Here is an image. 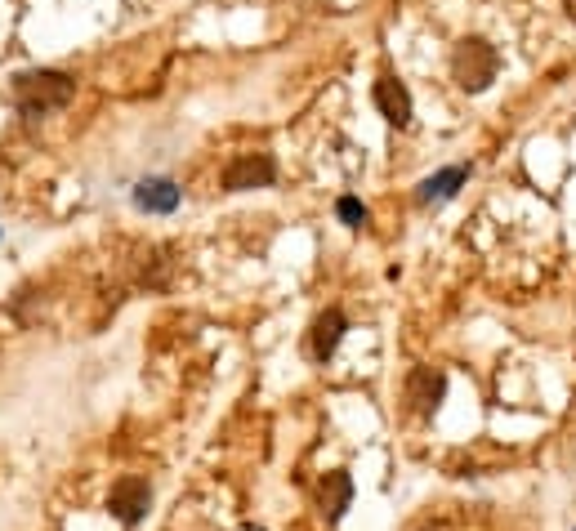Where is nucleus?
I'll return each instance as SVG.
<instances>
[{
    "instance_id": "nucleus-4",
    "label": "nucleus",
    "mask_w": 576,
    "mask_h": 531,
    "mask_svg": "<svg viewBox=\"0 0 576 531\" xmlns=\"http://www.w3.org/2000/svg\"><path fill=\"white\" fill-rule=\"evenodd\" d=\"M148 505H152V482H148V478H139V473H126V478L112 482L108 509H112V514H117L126 527L139 523V518L148 514Z\"/></svg>"
},
{
    "instance_id": "nucleus-6",
    "label": "nucleus",
    "mask_w": 576,
    "mask_h": 531,
    "mask_svg": "<svg viewBox=\"0 0 576 531\" xmlns=\"http://www.w3.org/2000/svg\"><path fill=\"white\" fill-rule=\"evenodd\" d=\"M443 393H447V375L438 371V366H416V371L407 375V407L416 415H434Z\"/></svg>"
},
{
    "instance_id": "nucleus-3",
    "label": "nucleus",
    "mask_w": 576,
    "mask_h": 531,
    "mask_svg": "<svg viewBox=\"0 0 576 531\" xmlns=\"http://www.w3.org/2000/svg\"><path fill=\"white\" fill-rule=\"evenodd\" d=\"M277 179V161L268 152H237L233 161L224 166V192H255V188H273Z\"/></svg>"
},
{
    "instance_id": "nucleus-2",
    "label": "nucleus",
    "mask_w": 576,
    "mask_h": 531,
    "mask_svg": "<svg viewBox=\"0 0 576 531\" xmlns=\"http://www.w3.org/2000/svg\"><path fill=\"white\" fill-rule=\"evenodd\" d=\"M496 72H501V54L487 36H460L456 50H451V81L465 94H483L492 90Z\"/></svg>"
},
{
    "instance_id": "nucleus-7",
    "label": "nucleus",
    "mask_w": 576,
    "mask_h": 531,
    "mask_svg": "<svg viewBox=\"0 0 576 531\" xmlns=\"http://www.w3.org/2000/svg\"><path fill=\"white\" fill-rule=\"evenodd\" d=\"M371 103H376L380 117L389 125H398V130L411 125V90L398 81V76H380L376 90H371Z\"/></svg>"
},
{
    "instance_id": "nucleus-10",
    "label": "nucleus",
    "mask_w": 576,
    "mask_h": 531,
    "mask_svg": "<svg viewBox=\"0 0 576 531\" xmlns=\"http://www.w3.org/2000/svg\"><path fill=\"white\" fill-rule=\"evenodd\" d=\"M318 496H322V514H326V523H340L344 509H349V500H353V478H349L344 469L326 473Z\"/></svg>"
},
{
    "instance_id": "nucleus-9",
    "label": "nucleus",
    "mask_w": 576,
    "mask_h": 531,
    "mask_svg": "<svg viewBox=\"0 0 576 531\" xmlns=\"http://www.w3.org/2000/svg\"><path fill=\"white\" fill-rule=\"evenodd\" d=\"M469 183V166H447V170H438V175H429V179H420V188H416V206H443V201H451L460 188Z\"/></svg>"
},
{
    "instance_id": "nucleus-5",
    "label": "nucleus",
    "mask_w": 576,
    "mask_h": 531,
    "mask_svg": "<svg viewBox=\"0 0 576 531\" xmlns=\"http://www.w3.org/2000/svg\"><path fill=\"white\" fill-rule=\"evenodd\" d=\"M179 201H184V188L166 175H152V179L134 183V206H139L143 215H175Z\"/></svg>"
},
{
    "instance_id": "nucleus-11",
    "label": "nucleus",
    "mask_w": 576,
    "mask_h": 531,
    "mask_svg": "<svg viewBox=\"0 0 576 531\" xmlns=\"http://www.w3.org/2000/svg\"><path fill=\"white\" fill-rule=\"evenodd\" d=\"M335 215H340V224L362 228V224H367V219H371V210L362 206L358 197H340V201H335Z\"/></svg>"
},
{
    "instance_id": "nucleus-1",
    "label": "nucleus",
    "mask_w": 576,
    "mask_h": 531,
    "mask_svg": "<svg viewBox=\"0 0 576 531\" xmlns=\"http://www.w3.org/2000/svg\"><path fill=\"white\" fill-rule=\"evenodd\" d=\"M14 99L23 117H54L76 99V76L59 72V67H36V72L14 76Z\"/></svg>"
},
{
    "instance_id": "nucleus-12",
    "label": "nucleus",
    "mask_w": 576,
    "mask_h": 531,
    "mask_svg": "<svg viewBox=\"0 0 576 531\" xmlns=\"http://www.w3.org/2000/svg\"><path fill=\"white\" fill-rule=\"evenodd\" d=\"M563 9H568V18L576 23V0H563Z\"/></svg>"
},
{
    "instance_id": "nucleus-8",
    "label": "nucleus",
    "mask_w": 576,
    "mask_h": 531,
    "mask_svg": "<svg viewBox=\"0 0 576 531\" xmlns=\"http://www.w3.org/2000/svg\"><path fill=\"white\" fill-rule=\"evenodd\" d=\"M344 331H349V322H344L340 308H322L318 317H313V331H309V353L318 357V362H326V357H335V349H340Z\"/></svg>"
}]
</instances>
